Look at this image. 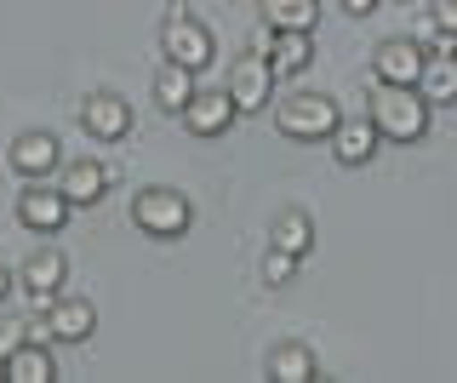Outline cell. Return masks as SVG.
Returning <instances> with one entry per match:
<instances>
[{
  "instance_id": "obj_8",
  "label": "cell",
  "mask_w": 457,
  "mask_h": 383,
  "mask_svg": "<svg viewBox=\"0 0 457 383\" xmlns=\"http://www.w3.org/2000/svg\"><path fill=\"white\" fill-rule=\"evenodd\" d=\"M235 97H228L223 87H212V92H195L189 104H183V126H189L195 137H223L228 126H235Z\"/></svg>"
},
{
  "instance_id": "obj_23",
  "label": "cell",
  "mask_w": 457,
  "mask_h": 383,
  "mask_svg": "<svg viewBox=\"0 0 457 383\" xmlns=\"http://www.w3.org/2000/svg\"><path fill=\"white\" fill-rule=\"evenodd\" d=\"M428 18H435L440 29L457 40V0H428Z\"/></svg>"
},
{
  "instance_id": "obj_16",
  "label": "cell",
  "mask_w": 457,
  "mask_h": 383,
  "mask_svg": "<svg viewBox=\"0 0 457 383\" xmlns=\"http://www.w3.org/2000/svg\"><path fill=\"white\" fill-rule=\"evenodd\" d=\"M418 69H423V46H418V40H383V46H378V80L411 87Z\"/></svg>"
},
{
  "instance_id": "obj_15",
  "label": "cell",
  "mask_w": 457,
  "mask_h": 383,
  "mask_svg": "<svg viewBox=\"0 0 457 383\" xmlns=\"http://www.w3.org/2000/svg\"><path fill=\"white\" fill-rule=\"evenodd\" d=\"M326 144H332V154H337L343 166H366L371 154H378L383 132H378V126H371V115H366V121H337V132L326 137Z\"/></svg>"
},
{
  "instance_id": "obj_3",
  "label": "cell",
  "mask_w": 457,
  "mask_h": 383,
  "mask_svg": "<svg viewBox=\"0 0 457 383\" xmlns=\"http://www.w3.org/2000/svg\"><path fill=\"white\" fill-rule=\"evenodd\" d=\"M132 223L154 240H178V235H189L195 206H189V195H178V189H137Z\"/></svg>"
},
{
  "instance_id": "obj_10",
  "label": "cell",
  "mask_w": 457,
  "mask_h": 383,
  "mask_svg": "<svg viewBox=\"0 0 457 383\" xmlns=\"http://www.w3.org/2000/svg\"><path fill=\"white\" fill-rule=\"evenodd\" d=\"M18 280H23V292L35 297V309H46L52 297L63 292V280H69V258L46 246V252H35V258L23 263V275H18Z\"/></svg>"
},
{
  "instance_id": "obj_9",
  "label": "cell",
  "mask_w": 457,
  "mask_h": 383,
  "mask_svg": "<svg viewBox=\"0 0 457 383\" xmlns=\"http://www.w3.org/2000/svg\"><path fill=\"white\" fill-rule=\"evenodd\" d=\"M269 69H275V80H292L303 75L314 63V35L309 29H269V46H263Z\"/></svg>"
},
{
  "instance_id": "obj_17",
  "label": "cell",
  "mask_w": 457,
  "mask_h": 383,
  "mask_svg": "<svg viewBox=\"0 0 457 383\" xmlns=\"http://www.w3.org/2000/svg\"><path fill=\"white\" fill-rule=\"evenodd\" d=\"M314 354L309 344H280V349H269V366H263V378L269 383H314Z\"/></svg>"
},
{
  "instance_id": "obj_25",
  "label": "cell",
  "mask_w": 457,
  "mask_h": 383,
  "mask_svg": "<svg viewBox=\"0 0 457 383\" xmlns=\"http://www.w3.org/2000/svg\"><path fill=\"white\" fill-rule=\"evenodd\" d=\"M378 6H383V0H343V12H349V18H371Z\"/></svg>"
},
{
  "instance_id": "obj_14",
  "label": "cell",
  "mask_w": 457,
  "mask_h": 383,
  "mask_svg": "<svg viewBox=\"0 0 457 383\" xmlns=\"http://www.w3.org/2000/svg\"><path fill=\"white\" fill-rule=\"evenodd\" d=\"M63 166V144H57L52 132H23L18 144H12V172L23 178H46Z\"/></svg>"
},
{
  "instance_id": "obj_7",
  "label": "cell",
  "mask_w": 457,
  "mask_h": 383,
  "mask_svg": "<svg viewBox=\"0 0 457 383\" xmlns=\"http://www.w3.org/2000/svg\"><path fill=\"white\" fill-rule=\"evenodd\" d=\"M18 223L35 235H57L69 223V201L63 189H46V183H29V189L18 195Z\"/></svg>"
},
{
  "instance_id": "obj_11",
  "label": "cell",
  "mask_w": 457,
  "mask_h": 383,
  "mask_svg": "<svg viewBox=\"0 0 457 383\" xmlns=\"http://www.w3.org/2000/svg\"><path fill=\"white\" fill-rule=\"evenodd\" d=\"M57 189H63L69 206H97V201L109 195V166H97V161H69V166H57Z\"/></svg>"
},
{
  "instance_id": "obj_26",
  "label": "cell",
  "mask_w": 457,
  "mask_h": 383,
  "mask_svg": "<svg viewBox=\"0 0 457 383\" xmlns=\"http://www.w3.org/2000/svg\"><path fill=\"white\" fill-rule=\"evenodd\" d=\"M12 287H18V280H12V269L0 263V304H6V297H12Z\"/></svg>"
},
{
  "instance_id": "obj_4",
  "label": "cell",
  "mask_w": 457,
  "mask_h": 383,
  "mask_svg": "<svg viewBox=\"0 0 457 383\" xmlns=\"http://www.w3.org/2000/svg\"><path fill=\"white\" fill-rule=\"evenodd\" d=\"M161 52L166 63H183V69H206L212 58H218V40H212V29L200 18H189V12H171V18L161 23Z\"/></svg>"
},
{
  "instance_id": "obj_24",
  "label": "cell",
  "mask_w": 457,
  "mask_h": 383,
  "mask_svg": "<svg viewBox=\"0 0 457 383\" xmlns=\"http://www.w3.org/2000/svg\"><path fill=\"white\" fill-rule=\"evenodd\" d=\"M18 344H23V321H0V361H6Z\"/></svg>"
},
{
  "instance_id": "obj_18",
  "label": "cell",
  "mask_w": 457,
  "mask_h": 383,
  "mask_svg": "<svg viewBox=\"0 0 457 383\" xmlns=\"http://www.w3.org/2000/svg\"><path fill=\"white\" fill-rule=\"evenodd\" d=\"M0 366H6L12 383H52V378H57V361L46 354V344H29V337H23V344L12 349Z\"/></svg>"
},
{
  "instance_id": "obj_12",
  "label": "cell",
  "mask_w": 457,
  "mask_h": 383,
  "mask_svg": "<svg viewBox=\"0 0 457 383\" xmlns=\"http://www.w3.org/2000/svg\"><path fill=\"white\" fill-rule=\"evenodd\" d=\"M411 87L423 92V104H457V46L452 52H423V69Z\"/></svg>"
},
{
  "instance_id": "obj_2",
  "label": "cell",
  "mask_w": 457,
  "mask_h": 383,
  "mask_svg": "<svg viewBox=\"0 0 457 383\" xmlns=\"http://www.w3.org/2000/svg\"><path fill=\"white\" fill-rule=\"evenodd\" d=\"M337 104L326 92H292L286 97V104L275 109V126L286 137H292V144H320V137H332L337 132Z\"/></svg>"
},
{
  "instance_id": "obj_22",
  "label": "cell",
  "mask_w": 457,
  "mask_h": 383,
  "mask_svg": "<svg viewBox=\"0 0 457 383\" xmlns=\"http://www.w3.org/2000/svg\"><path fill=\"white\" fill-rule=\"evenodd\" d=\"M292 275H297V258H292V252H280V246H269V258H263V287H292Z\"/></svg>"
},
{
  "instance_id": "obj_20",
  "label": "cell",
  "mask_w": 457,
  "mask_h": 383,
  "mask_svg": "<svg viewBox=\"0 0 457 383\" xmlns=\"http://www.w3.org/2000/svg\"><path fill=\"white\" fill-rule=\"evenodd\" d=\"M200 87H195V69H183V63H166L161 75H154V104L166 109V115H183V104H189Z\"/></svg>"
},
{
  "instance_id": "obj_6",
  "label": "cell",
  "mask_w": 457,
  "mask_h": 383,
  "mask_svg": "<svg viewBox=\"0 0 457 383\" xmlns=\"http://www.w3.org/2000/svg\"><path fill=\"white\" fill-rule=\"evenodd\" d=\"M80 132L97 137V144H120V137L132 132V109H126V97L92 92V97L80 104Z\"/></svg>"
},
{
  "instance_id": "obj_13",
  "label": "cell",
  "mask_w": 457,
  "mask_h": 383,
  "mask_svg": "<svg viewBox=\"0 0 457 383\" xmlns=\"http://www.w3.org/2000/svg\"><path fill=\"white\" fill-rule=\"evenodd\" d=\"M46 321H52V337H57V344H80V337L97 332L92 297H52V304H46Z\"/></svg>"
},
{
  "instance_id": "obj_5",
  "label": "cell",
  "mask_w": 457,
  "mask_h": 383,
  "mask_svg": "<svg viewBox=\"0 0 457 383\" xmlns=\"http://www.w3.org/2000/svg\"><path fill=\"white\" fill-rule=\"evenodd\" d=\"M228 97H235L240 115H257V109H269V97H275V69H269L263 52H246V58L228 63Z\"/></svg>"
},
{
  "instance_id": "obj_1",
  "label": "cell",
  "mask_w": 457,
  "mask_h": 383,
  "mask_svg": "<svg viewBox=\"0 0 457 383\" xmlns=\"http://www.w3.org/2000/svg\"><path fill=\"white\" fill-rule=\"evenodd\" d=\"M371 126H378L389 144H423L428 137V104L418 87H395V80H378L371 92Z\"/></svg>"
},
{
  "instance_id": "obj_19",
  "label": "cell",
  "mask_w": 457,
  "mask_h": 383,
  "mask_svg": "<svg viewBox=\"0 0 457 383\" xmlns=\"http://www.w3.org/2000/svg\"><path fill=\"white\" fill-rule=\"evenodd\" d=\"M269 246H280V252H292V258H303V252L314 246L309 212H303V206H286L280 218H275V229H269Z\"/></svg>"
},
{
  "instance_id": "obj_21",
  "label": "cell",
  "mask_w": 457,
  "mask_h": 383,
  "mask_svg": "<svg viewBox=\"0 0 457 383\" xmlns=\"http://www.w3.org/2000/svg\"><path fill=\"white\" fill-rule=\"evenodd\" d=\"M269 29H314L320 23V0H263Z\"/></svg>"
}]
</instances>
